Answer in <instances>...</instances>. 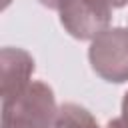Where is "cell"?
<instances>
[{"label":"cell","mask_w":128,"mask_h":128,"mask_svg":"<svg viewBox=\"0 0 128 128\" xmlns=\"http://www.w3.org/2000/svg\"><path fill=\"white\" fill-rule=\"evenodd\" d=\"M58 128H100V126L86 108L68 102L60 106Z\"/></svg>","instance_id":"5"},{"label":"cell","mask_w":128,"mask_h":128,"mask_svg":"<svg viewBox=\"0 0 128 128\" xmlns=\"http://www.w3.org/2000/svg\"><path fill=\"white\" fill-rule=\"evenodd\" d=\"M112 8H120V6H126L128 4V0H106Z\"/></svg>","instance_id":"7"},{"label":"cell","mask_w":128,"mask_h":128,"mask_svg":"<svg viewBox=\"0 0 128 128\" xmlns=\"http://www.w3.org/2000/svg\"><path fill=\"white\" fill-rule=\"evenodd\" d=\"M34 72L32 56L22 48H2L0 54V94L2 104L20 96L30 86V76Z\"/></svg>","instance_id":"4"},{"label":"cell","mask_w":128,"mask_h":128,"mask_svg":"<svg viewBox=\"0 0 128 128\" xmlns=\"http://www.w3.org/2000/svg\"><path fill=\"white\" fill-rule=\"evenodd\" d=\"M92 70L106 82L128 80V28H106L88 50Z\"/></svg>","instance_id":"3"},{"label":"cell","mask_w":128,"mask_h":128,"mask_svg":"<svg viewBox=\"0 0 128 128\" xmlns=\"http://www.w3.org/2000/svg\"><path fill=\"white\" fill-rule=\"evenodd\" d=\"M58 114L52 88L30 82L20 96L2 104V128H58Z\"/></svg>","instance_id":"1"},{"label":"cell","mask_w":128,"mask_h":128,"mask_svg":"<svg viewBox=\"0 0 128 128\" xmlns=\"http://www.w3.org/2000/svg\"><path fill=\"white\" fill-rule=\"evenodd\" d=\"M42 6L56 10L64 30L78 40H94L102 34L112 16L106 0H38Z\"/></svg>","instance_id":"2"},{"label":"cell","mask_w":128,"mask_h":128,"mask_svg":"<svg viewBox=\"0 0 128 128\" xmlns=\"http://www.w3.org/2000/svg\"><path fill=\"white\" fill-rule=\"evenodd\" d=\"M108 128H128V92L124 94V100H122V114L110 120Z\"/></svg>","instance_id":"6"}]
</instances>
